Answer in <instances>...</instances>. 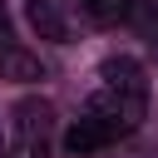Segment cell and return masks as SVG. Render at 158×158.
I'll use <instances>...</instances> for the list:
<instances>
[{
	"label": "cell",
	"mask_w": 158,
	"mask_h": 158,
	"mask_svg": "<svg viewBox=\"0 0 158 158\" xmlns=\"http://www.w3.org/2000/svg\"><path fill=\"white\" fill-rule=\"evenodd\" d=\"M148 114V74L133 54H109L94 74V89L84 99V109L74 114V123L64 128V153L84 158L99 153L128 133H138Z\"/></svg>",
	"instance_id": "cell-1"
},
{
	"label": "cell",
	"mask_w": 158,
	"mask_h": 158,
	"mask_svg": "<svg viewBox=\"0 0 158 158\" xmlns=\"http://www.w3.org/2000/svg\"><path fill=\"white\" fill-rule=\"evenodd\" d=\"M74 0H25V20L40 40L49 44H69L74 40Z\"/></svg>",
	"instance_id": "cell-2"
},
{
	"label": "cell",
	"mask_w": 158,
	"mask_h": 158,
	"mask_svg": "<svg viewBox=\"0 0 158 158\" xmlns=\"http://www.w3.org/2000/svg\"><path fill=\"white\" fill-rule=\"evenodd\" d=\"M0 79H15V84H30V79H40V59L15 40V30H10V15H5V5H0Z\"/></svg>",
	"instance_id": "cell-3"
},
{
	"label": "cell",
	"mask_w": 158,
	"mask_h": 158,
	"mask_svg": "<svg viewBox=\"0 0 158 158\" xmlns=\"http://www.w3.org/2000/svg\"><path fill=\"white\" fill-rule=\"evenodd\" d=\"M79 5V15H89L94 25H123V20H133V0H74Z\"/></svg>",
	"instance_id": "cell-4"
},
{
	"label": "cell",
	"mask_w": 158,
	"mask_h": 158,
	"mask_svg": "<svg viewBox=\"0 0 158 158\" xmlns=\"http://www.w3.org/2000/svg\"><path fill=\"white\" fill-rule=\"evenodd\" d=\"M133 25H138L143 40L158 49V0H133Z\"/></svg>",
	"instance_id": "cell-5"
},
{
	"label": "cell",
	"mask_w": 158,
	"mask_h": 158,
	"mask_svg": "<svg viewBox=\"0 0 158 158\" xmlns=\"http://www.w3.org/2000/svg\"><path fill=\"white\" fill-rule=\"evenodd\" d=\"M0 158H49L44 148H30V143H20V138H0Z\"/></svg>",
	"instance_id": "cell-6"
}]
</instances>
